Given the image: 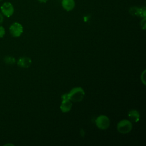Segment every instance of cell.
I'll use <instances>...</instances> for the list:
<instances>
[{"label":"cell","mask_w":146,"mask_h":146,"mask_svg":"<svg viewBox=\"0 0 146 146\" xmlns=\"http://www.w3.org/2000/svg\"><path fill=\"white\" fill-rule=\"evenodd\" d=\"M67 98L71 102H79L83 100L85 93L83 89L80 87H77L72 88L69 93L67 94Z\"/></svg>","instance_id":"6da1fadb"},{"label":"cell","mask_w":146,"mask_h":146,"mask_svg":"<svg viewBox=\"0 0 146 146\" xmlns=\"http://www.w3.org/2000/svg\"><path fill=\"white\" fill-rule=\"evenodd\" d=\"M132 129V122L128 120L124 119L120 121L117 124V129L121 133H129Z\"/></svg>","instance_id":"7a4b0ae2"},{"label":"cell","mask_w":146,"mask_h":146,"mask_svg":"<svg viewBox=\"0 0 146 146\" xmlns=\"http://www.w3.org/2000/svg\"><path fill=\"white\" fill-rule=\"evenodd\" d=\"M96 126L100 129H106L108 128L110 125L109 118L104 115L99 116L95 120Z\"/></svg>","instance_id":"3957f363"},{"label":"cell","mask_w":146,"mask_h":146,"mask_svg":"<svg viewBox=\"0 0 146 146\" xmlns=\"http://www.w3.org/2000/svg\"><path fill=\"white\" fill-rule=\"evenodd\" d=\"M9 31L13 36L19 37L22 34L23 31V28L21 23L18 22H14L10 25L9 27Z\"/></svg>","instance_id":"277c9868"},{"label":"cell","mask_w":146,"mask_h":146,"mask_svg":"<svg viewBox=\"0 0 146 146\" xmlns=\"http://www.w3.org/2000/svg\"><path fill=\"white\" fill-rule=\"evenodd\" d=\"M1 10L3 15L7 17H10L13 14L14 9L13 5L10 2H4L1 6Z\"/></svg>","instance_id":"5b68a950"},{"label":"cell","mask_w":146,"mask_h":146,"mask_svg":"<svg viewBox=\"0 0 146 146\" xmlns=\"http://www.w3.org/2000/svg\"><path fill=\"white\" fill-rule=\"evenodd\" d=\"M72 102L68 99H62V102L61 105L60 106V108L62 112H67L70 111L72 108Z\"/></svg>","instance_id":"8992f818"},{"label":"cell","mask_w":146,"mask_h":146,"mask_svg":"<svg viewBox=\"0 0 146 146\" xmlns=\"http://www.w3.org/2000/svg\"><path fill=\"white\" fill-rule=\"evenodd\" d=\"M31 59L29 57H21L19 58L17 64L18 66L22 68H28L31 64Z\"/></svg>","instance_id":"52a82bcc"},{"label":"cell","mask_w":146,"mask_h":146,"mask_svg":"<svg viewBox=\"0 0 146 146\" xmlns=\"http://www.w3.org/2000/svg\"><path fill=\"white\" fill-rule=\"evenodd\" d=\"M75 6L74 0H62V6L66 11H70L74 9Z\"/></svg>","instance_id":"ba28073f"},{"label":"cell","mask_w":146,"mask_h":146,"mask_svg":"<svg viewBox=\"0 0 146 146\" xmlns=\"http://www.w3.org/2000/svg\"><path fill=\"white\" fill-rule=\"evenodd\" d=\"M128 116L129 119V121L133 123L139 121L140 119V113L138 111L136 110H132L129 111Z\"/></svg>","instance_id":"9c48e42d"},{"label":"cell","mask_w":146,"mask_h":146,"mask_svg":"<svg viewBox=\"0 0 146 146\" xmlns=\"http://www.w3.org/2000/svg\"><path fill=\"white\" fill-rule=\"evenodd\" d=\"M3 60L5 63L7 64H13L15 62V59L14 57L10 56H5L3 59Z\"/></svg>","instance_id":"30bf717a"},{"label":"cell","mask_w":146,"mask_h":146,"mask_svg":"<svg viewBox=\"0 0 146 146\" xmlns=\"http://www.w3.org/2000/svg\"><path fill=\"white\" fill-rule=\"evenodd\" d=\"M141 18H145L146 17V9L144 6L141 7L140 8H139V12H138V15Z\"/></svg>","instance_id":"8fae6325"},{"label":"cell","mask_w":146,"mask_h":146,"mask_svg":"<svg viewBox=\"0 0 146 146\" xmlns=\"http://www.w3.org/2000/svg\"><path fill=\"white\" fill-rule=\"evenodd\" d=\"M129 13H130L132 15H134V16L138 15L139 7H136V6L131 7L129 9Z\"/></svg>","instance_id":"7c38bea8"},{"label":"cell","mask_w":146,"mask_h":146,"mask_svg":"<svg viewBox=\"0 0 146 146\" xmlns=\"http://www.w3.org/2000/svg\"><path fill=\"white\" fill-rule=\"evenodd\" d=\"M5 34V29L2 26H0V38L3 37Z\"/></svg>","instance_id":"4fadbf2b"},{"label":"cell","mask_w":146,"mask_h":146,"mask_svg":"<svg viewBox=\"0 0 146 146\" xmlns=\"http://www.w3.org/2000/svg\"><path fill=\"white\" fill-rule=\"evenodd\" d=\"M145 18H143V19L141 20V28L143 29H145V26H146V23H145Z\"/></svg>","instance_id":"5bb4252c"},{"label":"cell","mask_w":146,"mask_h":146,"mask_svg":"<svg viewBox=\"0 0 146 146\" xmlns=\"http://www.w3.org/2000/svg\"><path fill=\"white\" fill-rule=\"evenodd\" d=\"M3 16L2 13H0V25L3 22Z\"/></svg>","instance_id":"9a60e30c"},{"label":"cell","mask_w":146,"mask_h":146,"mask_svg":"<svg viewBox=\"0 0 146 146\" xmlns=\"http://www.w3.org/2000/svg\"><path fill=\"white\" fill-rule=\"evenodd\" d=\"M38 2H39L40 3H46L47 2L48 0H38Z\"/></svg>","instance_id":"2e32d148"},{"label":"cell","mask_w":146,"mask_h":146,"mask_svg":"<svg viewBox=\"0 0 146 146\" xmlns=\"http://www.w3.org/2000/svg\"><path fill=\"white\" fill-rule=\"evenodd\" d=\"M0 1H2V0H0Z\"/></svg>","instance_id":"e0dca14e"}]
</instances>
